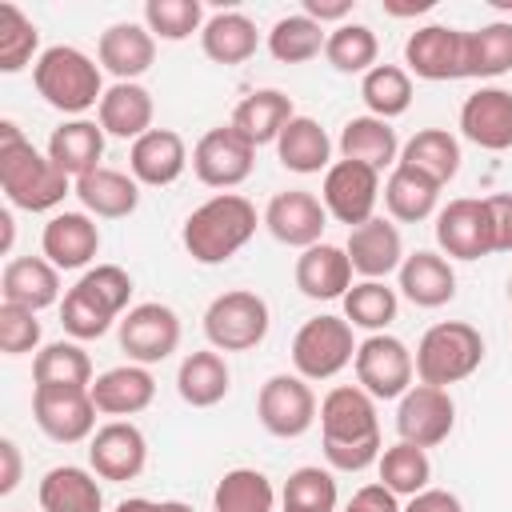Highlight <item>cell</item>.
I'll use <instances>...</instances> for the list:
<instances>
[{
  "mask_svg": "<svg viewBox=\"0 0 512 512\" xmlns=\"http://www.w3.org/2000/svg\"><path fill=\"white\" fill-rule=\"evenodd\" d=\"M256 416H260L264 432H272L280 440H296V436H304L316 424L320 408H316V396H312L304 376L276 372L256 392Z\"/></svg>",
  "mask_w": 512,
  "mask_h": 512,
  "instance_id": "10",
  "label": "cell"
},
{
  "mask_svg": "<svg viewBox=\"0 0 512 512\" xmlns=\"http://www.w3.org/2000/svg\"><path fill=\"white\" fill-rule=\"evenodd\" d=\"M264 228L288 244V248H312L320 244L324 228H328V208L320 196H312L308 188H288V192H276L264 208Z\"/></svg>",
  "mask_w": 512,
  "mask_h": 512,
  "instance_id": "19",
  "label": "cell"
},
{
  "mask_svg": "<svg viewBox=\"0 0 512 512\" xmlns=\"http://www.w3.org/2000/svg\"><path fill=\"white\" fill-rule=\"evenodd\" d=\"M88 464L100 480H136L148 464V440L132 420H108L88 440Z\"/></svg>",
  "mask_w": 512,
  "mask_h": 512,
  "instance_id": "18",
  "label": "cell"
},
{
  "mask_svg": "<svg viewBox=\"0 0 512 512\" xmlns=\"http://www.w3.org/2000/svg\"><path fill=\"white\" fill-rule=\"evenodd\" d=\"M416 376L420 384L448 388L468 380L484 360V336L468 320H440L416 344Z\"/></svg>",
  "mask_w": 512,
  "mask_h": 512,
  "instance_id": "6",
  "label": "cell"
},
{
  "mask_svg": "<svg viewBox=\"0 0 512 512\" xmlns=\"http://www.w3.org/2000/svg\"><path fill=\"white\" fill-rule=\"evenodd\" d=\"M396 312H400V296L384 280H360L344 296V320L364 332H388Z\"/></svg>",
  "mask_w": 512,
  "mask_h": 512,
  "instance_id": "47",
  "label": "cell"
},
{
  "mask_svg": "<svg viewBox=\"0 0 512 512\" xmlns=\"http://www.w3.org/2000/svg\"><path fill=\"white\" fill-rule=\"evenodd\" d=\"M152 116H156L152 92L136 80H116L96 108V124L104 128V136L116 140H140L144 132H152Z\"/></svg>",
  "mask_w": 512,
  "mask_h": 512,
  "instance_id": "28",
  "label": "cell"
},
{
  "mask_svg": "<svg viewBox=\"0 0 512 512\" xmlns=\"http://www.w3.org/2000/svg\"><path fill=\"white\" fill-rule=\"evenodd\" d=\"M396 164H408V168H416L420 176H428L444 188L460 172V140L448 128H420L412 140L400 144Z\"/></svg>",
  "mask_w": 512,
  "mask_h": 512,
  "instance_id": "38",
  "label": "cell"
},
{
  "mask_svg": "<svg viewBox=\"0 0 512 512\" xmlns=\"http://www.w3.org/2000/svg\"><path fill=\"white\" fill-rule=\"evenodd\" d=\"M396 276H400L404 300H412L416 308H444L456 296V268L440 252L420 248V252L404 256V264H400Z\"/></svg>",
  "mask_w": 512,
  "mask_h": 512,
  "instance_id": "30",
  "label": "cell"
},
{
  "mask_svg": "<svg viewBox=\"0 0 512 512\" xmlns=\"http://www.w3.org/2000/svg\"><path fill=\"white\" fill-rule=\"evenodd\" d=\"M36 388H92V360L76 340H52L32 356Z\"/></svg>",
  "mask_w": 512,
  "mask_h": 512,
  "instance_id": "40",
  "label": "cell"
},
{
  "mask_svg": "<svg viewBox=\"0 0 512 512\" xmlns=\"http://www.w3.org/2000/svg\"><path fill=\"white\" fill-rule=\"evenodd\" d=\"M72 192H76V200L84 204V212L96 216V220H124V216H132L136 204H140V184H136V176H132V172H120V168H108V164H100V168H92L88 176H80V180L72 184Z\"/></svg>",
  "mask_w": 512,
  "mask_h": 512,
  "instance_id": "27",
  "label": "cell"
},
{
  "mask_svg": "<svg viewBox=\"0 0 512 512\" xmlns=\"http://www.w3.org/2000/svg\"><path fill=\"white\" fill-rule=\"evenodd\" d=\"M344 512H400V496H392L384 484H364L352 492Z\"/></svg>",
  "mask_w": 512,
  "mask_h": 512,
  "instance_id": "53",
  "label": "cell"
},
{
  "mask_svg": "<svg viewBox=\"0 0 512 512\" xmlns=\"http://www.w3.org/2000/svg\"><path fill=\"white\" fill-rule=\"evenodd\" d=\"M296 288L308 300H344L352 288V260L340 244H312L296 256Z\"/></svg>",
  "mask_w": 512,
  "mask_h": 512,
  "instance_id": "25",
  "label": "cell"
},
{
  "mask_svg": "<svg viewBox=\"0 0 512 512\" xmlns=\"http://www.w3.org/2000/svg\"><path fill=\"white\" fill-rule=\"evenodd\" d=\"M32 420L56 444H80L96 432V400L88 388H32Z\"/></svg>",
  "mask_w": 512,
  "mask_h": 512,
  "instance_id": "14",
  "label": "cell"
},
{
  "mask_svg": "<svg viewBox=\"0 0 512 512\" xmlns=\"http://www.w3.org/2000/svg\"><path fill=\"white\" fill-rule=\"evenodd\" d=\"M40 512H104V492L96 472L76 464H56L40 476L36 488Z\"/></svg>",
  "mask_w": 512,
  "mask_h": 512,
  "instance_id": "32",
  "label": "cell"
},
{
  "mask_svg": "<svg viewBox=\"0 0 512 512\" xmlns=\"http://www.w3.org/2000/svg\"><path fill=\"white\" fill-rule=\"evenodd\" d=\"M40 48V32L36 24L16 8V4H0V72H24L28 64H36Z\"/></svg>",
  "mask_w": 512,
  "mask_h": 512,
  "instance_id": "48",
  "label": "cell"
},
{
  "mask_svg": "<svg viewBox=\"0 0 512 512\" xmlns=\"http://www.w3.org/2000/svg\"><path fill=\"white\" fill-rule=\"evenodd\" d=\"M272 508H276V492L260 468H228L216 480L212 512H272Z\"/></svg>",
  "mask_w": 512,
  "mask_h": 512,
  "instance_id": "42",
  "label": "cell"
},
{
  "mask_svg": "<svg viewBox=\"0 0 512 512\" xmlns=\"http://www.w3.org/2000/svg\"><path fill=\"white\" fill-rule=\"evenodd\" d=\"M464 40L468 32L448 24H424L404 40V64L408 76L420 80H464Z\"/></svg>",
  "mask_w": 512,
  "mask_h": 512,
  "instance_id": "17",
  "label": "cell"
},
{
  "mask_svg": "<svg viewBox=\"0 0 512 512\" xmlns=\"http://www.w3.org/2000/svg\"><path fill=\"white\" fill-rule=\"evenodd\" d=\"M304 16H312L316 24H348V12H352V0H304L300 8Z\"/></svg>",
  "mask_w": 512,
  "mask_h": 512,
  "instance_id": "55",
  "label": "cell"
},
{
  "mask_svg": "<svg viewBox=\"0 0 512 512\" xmlns=\"http://www.w3.org/2000/svg\"><path fill=\"white\" fill-rule=\"evenodd\" d=\"M352 368H356V384L372 400H400L416 376V360H412L408 344L388 332H372L368 340H360Z\"/></svg>",
  "mask_w": 512,
  "mask_h": 512,
  "instance_id": "9",
  "label": "cell"
},
{
  "mask_svg": "<svg viewBox=\"0 0 512 512\" xmlns=\"http://www.w3.org/2000/svg\"><path fill=\"white\" fill-rule=\"evenodd\" d=\"M0 248L4 252H12V240H16V220H12V212H0Z\"/></svg>",
  "mask_w": 512,
  "mask_h": 512,
  "instance_id": "59",
  "label": "cell"
},
{
  "mask_svg": "<svg viewBox=\"0 0 512 512\" xmlns=\"http://www.w3.org/2000/svg\"><path fill=\"white\" fill-rule=\"evenodd\" d=\"M120 352L128 356V364H160L180 348V316L160 304V300H144L132 304L120 316Z\"/></svg>",
  "mask_w": 512,
  "mask_h": 512,
  "instance_id": "11",
  "label": "cell"
},
{
  "mask_svg": "<svg viewBox=\"0 0 512 512\" xmlns=\"http://www.w3.org/2000/svg\"><path fill=\"white\" fill-rule=\"evenodd\" d=\"M256 236V204L240 192H216L184 220V248L196 264H224Z\"/></svg>",
  "mask_w": 512,
  "mask_h": 512,
  "instance_id": "3",
  "label": "cell"
},
{
  "mask_svg": "<svg viewBox=\"0 0 512 512\" xmlns=\"http://www.w3.org/2000/svg\"><path fill=\"white\" fill-rule=\"evenodd\" d=\"M228 388H232V372L216 348L188 352L176 368V392L188 408H216L228 396Z\"/></svg>",
  "mask_w": 512,
  "mask_h": 512,
  "instance_id": "33",
  "label": "cell"
},
{
  "mask_svg": "<svg viewBox=\"0 0 512 512\" xmlns=\"http://www.w3.org/2000/svg\"><path fill=\"white\" fill-rule=\"evenodd\" d=\"M132 300V276L120 264H96L88 268L60 300V324L72 340H100Z\"/></svg>",
  "mask_w": 512,
  "mask_h": 512,
  "instance_id": "4",
  "label": "cell"
},
{
  "mask_svg": "<svg viewBox=\"0 0 512 512\" xmlns=\"http://www.w3.org/2000/svg\"><path fill=\"white\" fill-rule=\"evenodd\" d=\"M344 252L352 260V272H360L364 280H384L388 272H400V264H404L400 228L384 216H372L360 228H348Z\"/></svg>",
  "mask_w": 512,
  "mask_h": 512,
  "instance_id": "23",
  "label": "cell"
},
{
  "mask_svg": "<svg viewBox=\"0 0 512 512\" xmlns=\"http://www.w3.org/2000/svg\"><path fill=\"white\" fill-rule=\"evenodd\" d=\"M292 116H296L292 96H284L280 88H256V92H248V96L232 108V120H228V124H232L252 148H260V144H276Z\"/></svg>",
  "mask_w": 512,
  "mask_h": 512,
  "instance_id": "31",
  "label": "cell"
},
{
  "mask_svg": "<svg viewBox=\"0 0 512 512\" xmlns=\"http://www.w3.org/2000/svg\"><path fill=\"white\" fill-rule=\"evenodd\" d=\"M256 44H260V32H256V24H252L244 12H216V16H208L204 28H200V48H204V56H208L212 64H224V68L252 60V56H256Z\"/></svg>",
  "mask_w": 512,
  "mask_h": 512,
  "instance_id": "37",
  "label": "cell"
},
{
  "mask_svg": "<svg viewBox=\"0 0 512 512\" xmlns=\"http://www.w3.org/2000/svg\"><path fill=\"white\" fill-rule=\"evenodd\" d=\"M256 168V148L232 128V124H220V128H208L196 148H192V172L200 184L208 188H236L252 176Z\"/></svg>",
  "mask_w": 512,
  "mask_h": 512,
  "instance_id": "12",
  "label": "cell"
},
{
  "mask_svg": "<svg viewBox=\"0 0 512 512\" xmlns=\"http://www.w3.org/2000/svg\"><path fill=\"white\" fill-rule=\"evenodd\" d=\"M508 300H512V280H508Z\"/></svg>",
  "mask_w": 512,
  "mask_h": 512,
  "instance_id": "60",
  "label": "cell"
},
{
  "mask_svg": "<svg viewBox=\"0 0 512 512\" xmlns=\"http://www.w3.org/2000/svg\"><path fill=\"white\" fill-rule=\"evenodd\" d=\"M376 56H380V40H376V32L368 28V24H356V20H348V24H336L332 32H328V44H324V60L336 68V72H344V76H364V72H372L376 68Z\"/></svg>",
  "mask_w": 512,
  "mask_h": 512,
  "instance_id": "45",
  "label": "cell"
},
{
  "mask_svg": "<svg viewBox=\"0 0 512 512\" xmlns=\"http://www.w3.org/2000/svg\"><path fill=\"white\" fill-rule=\"evenodd\" d=\"M96 60L116 80H136L156 64V36L144 24H132V20L108 24L96 40Z\"/></svg>",
  "mask_w": 512,
  "mask_h": 512,
  "instance_id": "24",
  "label": "cell"
},
{
  "mask_svg": "<svg viewBox=\"0 0 512 512\" xmlns=\"http://www.w3.org/2000/svg\"><path fill=\"white\" fill-rule=\"evenodd\" d=\"M356 336L344 316H312L292 336V368L304 380H332L356 360Z\"/></svg>",
  "mask_w": 512,
  "mask_h": 512,
  "instance_id": "8",
  "label": "cell"
},
{
  "mask_svg": "<svg viewBox=\"0 0 512 512\" xmlns=\"http://www.w3.org/2000/svg\"><path fill=\"white\" fill-rule=\"evenodd\" d=\"M340 160H356V164H368L376 172L396 168V160H400L396 128L380 116H352L340 132Z\"/></svg>",
  "mask_w": 512,
  "mask_h": 512,
  "instance_id": "35",
  "label": "cell"
},
{
  "mask_svg": "<svg viewBox=\"0 0 512 512\" xmlns=\"http://www.w3.org/2000/svg\"><path fill=\"white\" fill-rule=\"evenodd\" d=\"M436 244L448 260H480L492 256V220L488 204L472 196H456L436 208Z\"/></svg>",
  "mask_w": 512,
  "mask_h": 512,
  "instance_id": "16",
  "label": "cell"
},
{
  "mask_svg": "<svg viewBox=\"0 0 512 512\" xmlns=\"http://www.w3.org/2000/svg\"><path fill=\"white\" fill-rule=\"evenodd\" d=\"M360 100L368 104V116L380 120H396L412 108V76L400 64H376L372 72H364L360 80Z\"/></svg>",
  "mask_w": 512,
  "mask_h": 512,
  "instance_id": "44",
  "label": "cell"
},
{
  "mask_svg": "<svg viewBox=\"0 0 512 512\" xmlns=\"http://www.w3.org/2000/svg\"><path fill=\"white\" fill-rule=\"evenodd\" d=\"M88 392H92L100 416L124 420V416L144 412L156 400V380H152V372L144 364H116V368L100 372Z\"/></svg>",
  "mask_w": 512,
  "mask_h": 512,
  "instance_id": "26",
  "label": "cell"
},
{
  "mask_svg": "<svg viewBox=\"0 0 512 512\" xmlns=\"http://www.w3.org/2000/svg\"><path fill=\"white\" fill-rule=\"evenodd\" d=\"M484 204H488V220H492V248L512 252V192H492V196H484Z\"/></svg>",
  "mask_w": 512,
  "mask_h": 512,
  "instance_id": "52",
  "label": "cell"
},
{
  "mask_svg": "<svg viewBox=\"0 0 512 512\" xmlns=\"http://www.w3.org/2000/svg\"><path fill=\"white\" fill-rule=\"evenodd\" d=\"M432 8V0H412V4H388L384 0V12L388 16H420V12H428Z\"/></svg>",
  "mask_w": 512,
  "mask_h": 512,
  "instance_id": "58",
  "label": "cell"
},
{
  "mask_svg": "<svg viewBox=\"0 0 512 512\" xmlns=\"http://www.w3.org/2000/svg\"><path fill=\"white\" fill-rule=\"evenodd\" d=\"M336 480L328 468L320 464H304L296 472H288L284 480V508L288 512H336Z\"/></svg>",
  "mask_w": 512,
  "mask_h": 512,
  "instance_id": "49",
  "label": "cell"
},
{
  "mask_svg": "<svg viewBox=\"0 0 512 512\" xmlns=\"http://www.w3.org/2000/svg\"><path fill=\"white\" fill-rule=\"evenodd\" d=\"M380 192H384L380 172L368 168V164H356V160H336L324 172V184H320V200H324L328 216L348 224V228H360L364 220L376 216Z\"/></svg>",
  "mask_w": 512,
  "mask_h": 512,
  "instance_id": "13",
  "label": "cell"
},
{
  "mask_svg": "<svg viewBox=\"0 0 512 512\" xmlns=\"http://www.w3.org/2000/svg\"><path fill=\"white\" fill-rule=\"evenodd\" d=\"M276 156L288 172H300V176L328 172L332 168V140L316 116H292L276 140Z\"/></svg>",
  "mask_w": 512,
  "mask_h": 512,
  "instance_id": "36",
  "label": "cell"
},
{
  "mask_svg": "<svg viewBox=\"0 0 512 512\" xmlns=\"http://www.w3.org/2000/svg\"><path fill=\"white\" fill-rule=\"evenodd\" d=\"M284 512H288V508H284Z\"/></svg>",
  "mask_w": 512,
  "mask_h": 512,
  "instance_id": "61",
  "label": "cell"
},
{
  "mask_svg": "<svg viewBox=\"0 0 512 512\" xmlns=\"http://www.w3.org/2000/svg\"><path fill=\"white\" fill-rule=\"evenodd\" d=\"M320 436H324V460L336 472L372 468L384 452L376 400L360 384H336L320 400Z\"/></svg>",
  "mask_w": 512,
  "mask_h": 512,
  "instance_id": "1",
  "label": "cell"
},
{
  "mask_svg": "<svg viewBox=\"0 0 512 512\" xmlns=\"http://www.w3.org/2000/svg\"><path fill=\"white\" fill-rule=\"evenodd\" d=\"M512 72V24L492 20L464 40V80H496Z\"/></svg>",
  "mask_w": 512,
  "mask_h": 512,
  "instance_id": "41",
  "label": "cell"
},
{
  "mask_svg": "<svg viewBox=\"0 0 512 512\" xmlns=\"http://www.w3.org/2000/svg\"><path fill=\"white\" fill-rule=\"evenodd\" d=\"M324 44H328L324 24H316V20L304 16V12L280 16V20L272 24V32H268V52H272L280 64H308V60H316V56L324 52Z\"/></svg>",
  "mask_w": 512,
  "mask_h": 512,
  "instance_id": "43",
  "label": "cell"
},
{
  "mask_svg": "<svg viewBox=\"0 0 512 512\" xmlns=\"http://www.w3.org/2000/svg\"><path fill=\"white\" fill-rule=\"evenodd\" d=\"M32 84L36 92L44 96L48 108L56 112H68L80 120V112L88 108H100L104 100V76H100V64L72 48V44H52L40 52V60L32 64Z\"/></svg>",
  "mask_w": 512,
  "mask_h": 512,
  "instance_id": "5",
  "label": "cell"
},
{
  "mask_svg": "<svg viewBox=\"0 0 512 512\" xmlns=\"http://www.w3.org/2000/svg\"><path fill=\"white\" fill-rule=\"evenodd\" d=\"M460 132L484 152H508L512 148V92L484 84L460 104Z\"/></svg>",
  "mask_w": 512,
  "mask_h": 512,
  "instance_id": "20",
  "label": "cell"
},
{
  "mask_svg": "<svg viewBox=\"0 0 512 512\" xmlns=\"http://www.w3.org/2000/svg\"><path fill=\"white\" fill-rule=\"evenodd\" d=\"M72 176L60 172L52 164V156L36 152L32 140L4 120L0 124V188L8 196L12 208L24 212H52L56 204H64V196L72 192Z\"/></svg>",
  "mask_w": 512,
  "mask_h": 512,
  "instance_id": "2",
  "label": "cell"
},
{
  "mask_svg": "<svg viewBox=\"0 0 512 512\" xmlns=\"http://www.w3.org/2000/svg\"><path fill=\"white\" fill-rule=\"evenodd\" d=\"M144 28L156 40H188L204 28V4L200 0H148L144 4Z\"/></svg>",
  "mask_w": 512,
  "mask_h": 512,
  "instance_id": "50",
  "label": "cell"
},
{
  "mask_svg": "<svg viewBox=\"0 0 512 512\" xmlns=\"http://www.w3.org/2000/svg\"><path fill=\"white\" fill-rule=\"evenodd\" d=\"M376 468H380V484H384L392 496H408V500H412L416 492H424L428 480H432V460H428V452L416 448V444H404V440H396L392 448H384L380 460H376Z\"/></svg>",
  "mask_w": 512,
  "mask_h": 512,
  "instance_id": "46",
  "label": "cell"
},
{
  "mask_svg": "<svg viewBox=\"0 0 512 512\" xmlns=\"http://www.w3.org/2000/svg\"><path fill=\"white\" fill-rule=\"evenodd\" d=\"M456 428V404L448 396V388H432V384H412L400 404H396V432L404 444L416 448H436L452 436Z\"/></svg>",
  "mask_w": 512,
  "mask_h": 512,
  "instance_id": "15",
  "label": "cell"
},
{
  "mask_svg": "<svg viewBox=\"0 0 512 512\" xmlns=\"http://www.w3.org/2000/svg\"><path fill=\"white\" fill-rule=\"evenodd\" d=\"M40 348V320L32 308L20 304H0V352L4 356H24Z\"/></svg>",
  "mask_w": 512,
  "mask_h": 512,
  "instance_id": "51",
  "label": "cell"
},
{
  "mask_svg": "<svg viewBox=\"0 0 512 512\" xmlns=\"http://www.w3.org/2000/svg\"><path fill=\"white\" fill-rule=\"evenodd\" d=\"M0 296L4 304H20L32 312H44L60 304V268L44 256H16L0 272Z\"/></svg>",
  "mask_w": 512,
  "mask_h": 512,
  "instance_id": "29",
  "label": "cell"
},
{
  "mask_svg": "<svg viewBox=\"0 0 512 512\" xmlns=\"http://www.w3.org/2000/svg\"><path fill=\"white\" fill-rule=\"evenodd\" d=\"M0 460H4V472H0V496H8V492H16V484H20V448H16V440H0Z\"/></svg>",
  "mask_w": 512,
  "mask_h": 512,
  "instance_id": "56",
  "label": "cell"
},
{
  "mask_svg": "<svg viewBox=\"0 0 512 512\" xmlns=\"http://www.w3.org/2000/svg\"><path fill=\"white\" fill-rule=\"evenodd\" d=\"M184 168H188V144L172 128H152L128 148V172L136 176V184L168 188L184 176Z\"/></svg>",
  "mask_w": 512,
  "mask_h": 512,
  "instance_id": "22",
  "label": "cell"
},
{
  "mask_svg": "<svg viewBox=\"0 0 512 512\" xmlns=\"http://www.w3.org/2000/svg\"><path fill=\"white\" fill-rule=\"evenodd\" d=\"M400 512H464V504H460V496L448 492V488H424V492H416Z\"/></svg>",
  "mask_w": 512,
  "mask_h": 512,
  "instance_id": "54",
  "label": "cell"
},
{
  "mask_svg": "<svg viewBox=\"0 0 512 512\" xmlns=\"http://www.w3.org/2000/svg\"><path fill=\"white\" fill-rule=\"evenodd\" d=\"M48 156H52V164L60 172L80 180L92 168H100V160H104V128L96 120H84V116L80 120H64L48 136Z\"/></svg>",
  "mask_w": 512,
  "mask_h": 512,
  "instance_id": "34",
  "label": "cell"
},
{
  "mask_svg": "<svg viewBox=\"0 0 512 512\" xmlns=\"http://www.w3.org/2000/svg\"><path fill=\"white\" fill-rule=\"evenodd\" d=\"M116 512H192L184 500H148V496H128L116 504Z\"/></svg>",
  "mask_w": 512,
  "mask_h": 512,
  "instance_id": "57",
  "label": "cell"
},
{
  "mask_svg": "<svg viewBox=\"0 0 512 512\" xmlns=\"http://www.w3.org/2000/svg\"><path fill=\"white\" fill-rule=\"evenodd\" d=\"M268 328H272L268 300L252 288L220 292L204 308V336L216 352H248L256 344H264Z\"/></svg>",
  "mask_w": 512,
  "mask_h": 512,
  "instance_id": "7",
  "label": "cell"
},
{
  "mask_svg": "<svg viewBox=\"0 0 512 512\" xmlns=\"http://www.w3.org/2000/svg\"><path fill=\"white\" fill-rule=\"evenodd\" d=\"M436 204H440V184L420 176L416 168L408 164H396L384 180V208L392 212V220L400 224H420L428 216H436Z\"/></svg>",
  "mask_w": 512,
  "mask_h": 512,
  "instance_id": "39",
  "label": "cell"
},
{
  "mask_svg": "<svg viewBox=\"0 0 512 512\" xmlns=\"http://www.w3.org/2000/svg\"><path fill=\"white\" fill-rule=\"evenodd\" d=\"M40 248H44V260L56 264L60 272H76L96 260L100 252V228L88 212H56L44 232H40Z\"/></svg>",
  "mask_w": 512,
  "mask_h": 512,
  "instance_id": "21",
  "label": "cell"
}]
</instances>
